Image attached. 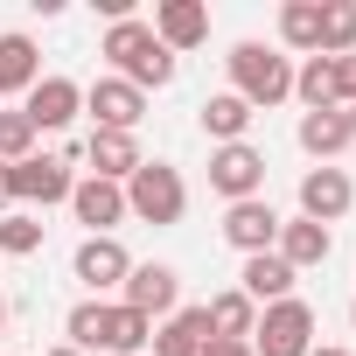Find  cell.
<instances>
[{"label": "cell", "instance_id": "obj_1", "mask_svg": "<svg viewBox=\"0 0 356 356\" xmlns=\"http://www.w3.org/2000/svg\"><path fill=\"white\" fill-rule=\"evenodd\" d=\"M63 342L70 349H98V356H147V342H154V321L147 314H133L126 300H77L70 314H63Z\"/></svg>", "mask_w": 356, "mask_h": 356}, {"label": "cell", "instance_id": "obj_2", "mask_svg": "<svg viewBox=\"0 0 356 356\" xmlns=\"http://www.w3.org/2000/svg\"><path fill=\"white\" fill-rule=\"evenodd\" d=\"M98 56H105V63H112V77H126L133 91H168V84H175V70H182V56H168L140 15L112 22V29H105V42H98Z\"/></svg>", "mask_w": 356, "mask_h": 356}, {"label": "cell", "instance_id": "obj_3", "mask_svg": "<svg viewBox=\"0 0 356 356\" xmlns=\"http://www.w3.org/2000/svg\"><path fill=\"white\" fill-rule=\"evenodd\" d=\"M182 210H189V182H182L175 161H140L126 175V217L168 231V224H182Z\"/></svg>", "mask_w": 356, "mask_h": 356}, {"label": "cell", "instance_id": "obj_4", "mask_svg": "<svg viewBox=\"0 0 356 356\" xmlns=\"http://www.w3.org/2000/svg\"><path fill=\"white\" fill-rule=\"evenodd\" d=\"M224 63H231V91H238L252 112L293 98V56H280V49H266V42H238Z\"/></svg>", "mask_w": 356, "mask_h": 356}, {"label": "cell", "instance_id": "obj_5", "mask_svg": "<svg viewBox=\"0 0 356 356\" xmlns=\"http://www.w3.org/2000/svg\"><path fill=\"white\" fill-rule=\"evenodd\" d=\"M77 154L63 147V154H29V161H15L8 168V203H22V210H56V203H70V189H77Z\"/></svg>", "mask_w": 356, "mask_h": 356}, {"label": "cell", "instance_id": "obj_6", "mask_svg": "<svg viewBox=\"0 0 356 356\" xmlns=\"http://www.w3.org/2000/svg\"><path fill=\"white\" fill-rule=\"evenodd\" d=\"M314 307L293 293V300H273L259 307V328H252V356H307L314 349Z\"/></svg>", "mask_w": 356, "mask_h": 356}, {"label": "cell", "instance_id": "obj_7", "mask_svg": "<svg viewBox=\"0 0 356 356\" xmlns=\"http://www.w3.org/2000/svg\"><path fill=\"white\" fill-rule=\"evenodd\" d=\"M210 189H217L224 203H252V196H266V154H259L252 140H238V147H210Z\"/></svg>", "mask_w": 356, "mask_h": 356}, {"label": "cell", "instance_id": "obj_8", "mask_svg": "<svg viewBox=\"0 0 356 356\" xmlns=\"http://www.w3.org/2000/svg\"><path fill=\"white\" fill-rule=\"evenodd\" d=\"M119 300L133 307V314H147V321H168L175 307H182V273L175 266H161V259H133V273H126V286H119Z\"/></svg>", "mask_w": 356, "mask_h": 356}, {"label": "cell", "instance_id": "obj_9", "mask_svg": "<svg viewBox=\"0 0 356 356\" xmlns=\"http://www.w3.org/2000/svg\"><path fill=\"white\" fill-rule=\"evenodd\" d=\"M84 112H91V133H140L147 91H133L126 77H98V84H84Z\"/></svg>", "mask_w": 356, "mask_h": 356}, {"label": "cell", "instance_id": "obj_10", "mask_svg": "<svg viewBox=\"0 0 356 356\" xmlns=\"http://www.w3.org/2000/svg\"><path fill=\"white\" fill-rule=\"evenodd\" d=\"M280 210L266 203V196H252V203H224V245L238 252V259H259V252H273L280 245Z\"/></svg>", "mask_w": 356, "mask_h": 356}, {"label": "cell", "instance_id": "obj_11", "mask_svg": "<svg viewBox=\"0 0 356 356\" xmlns=\"http://www.w3.org/2000/svg\"><path fill=\"white\" fill-rule=\"evenodd\" d=\"M154 42L168 49V56H189V49H203L210 42V8L203 0H154Z\"/></svg>", "mask_w": 356, "mask_h": 356}, {"label": "cell", "instance_id": "obj_12", "mask_svg": "<svg viewBox=\"0 0 356 356\" xmlns=\"http://www.w3.org/2000/svg\"><path fill=\"white\" fill-rule=\"evenodd\" d=\"M349 210H356V182H349L342 168H307L300 175V217L307 224H328L335 231Z\"/></svg>", "mask_w": 356, "mask_h": 356}, {"label": "cell", "instance_id": "obj_13", "mask_svg": "<svg viewBox=\"0 0 356 356\" xmlns=\"http://www.w3.org/2000/svg\"><path fill=\"white\" fill-rule=\"evenodd\" d=\"M22 112H29V126H35V133H63V126L84 112V84H77V77L42 70V84L22 98Z\"/></svg>", "mask_w": 356, "mask_h": 356}, {"label": "cell", "instance_id": "obj_14", "mask_svg": "<svg viewBox=\"0 0 356 356\" xmlns=\"http://www.w3.org/2000/svg\"><path fill=\"white\" fill-rule=\"evenodd\" d=\"M70 273L91 286V300H105V293H119V286H126L133 252H126L119 238H84V245H77V259H70Z\"/></svg>", "mask_w": 356, "mask_h": 356}, {"label": "cell", "instance_id": "obj_15", "mask_svg": "<svg viewBox=\"0 0 356 356\" xmlns=\"http://www.w3.org/2000/svg\"><path fill=\"white\" fill-rule=\"evenodd\" d=\"M70 217L84 224V238H112L126 224V189L119 182H98V175H84V182L70 189Z\"/></svg>", "mask_w": 356, "mask_h": 356}, {"label": "cell", "instance_id": "obj_16", "mask_svg": "<svg viewBox=\"0 0 356 356\" xmlns=\"http://www.w3.org/2000/svg\"><path fill=\"white\" fill-rule=\"evenodd\" d=\"M293 140H300V154H307L314 168H335V154L356 147V119H349L342 105H328V112H300Z\"/></svg>", "mask_w": 356, "mask_h": 356}, {"label": "cell", "instance_id": "obj_17", "mask_svg": "<svg viewBox=\"0 0 356 356\" xmlns=\"http://www.w3.org/2000/svg\"><path fill=\"white\" fill-rule=\"evenodd\" d=\"M293 266L280 259V252H259V259H245L238 266V293L252 300V307H273V300H293Z\"/></svg>", "mask_w": 356, "mask_h": 356}, {"label": "cell", "instance_id": "obj_18", "mask_svg": "<svg viewBox=\"0 0 356 356\" xmlns=\"http://www.w3.org/2000/svg\"><path fill=\"white\" fill-rule=\"evenodd\" d=\"M35 84H42V49H35V35L8 29L0 35V98H29Z\"/></svg>", "mask_w": 356, "mask_h": 356}, {"label": "cell", "instance_id": "obj_19", "mask_svg": "<svg viewBox=\"0 0 356 356\" xmlns=\"http://www.w3.org/2000/svg\"><path fill=\"white\" fill-rule=\"evenodd\" d=\"M210 349V314L203 307H175L168 321H154V342L147 356H203Z\"/></svg>", "mask_w": 356, "mask_h": 356}, {"label": "cell", "instance_id": "obj_20", "mask_svg": "<svg viewBox=\"0 0 356 356\" xmlns=\"http://www.w3.org/2000/svg\"><path fill=\"white\" fill-rule=\"evenodd\" d=\"M77 161H91V175H98V182H119V189H126V175H133L147 154H140V133H91Z\"/></svg>", "mask_w": 356, "mask_h": 356}, {"label": "cell", "instance_id": "obj_21", "mask_svg": "<svg viewBox=\"0 0 356 356\" xmlns=\"http://www.w3.org/2000/svg\"><path fill=\"white\" fill-rule=\"evenodd\" d=\"M252 119H259V112H252L238 91H217V98H203V105H196V126H203V140H210V147H238V140L252 133Z\"/></svg>", "mask_w": 356, "mask_h": 356}, {"label": "cell", "instance_id": "obj_22", "mask_svg": "<svg viewBox=\"0 0 356 356\" xmlns=\"http://www.w3.org/2000/svg\"><path fill=\"white\" fill-rule=\"evenodd\" d=\"M273 252H280V259H286L293 273H307V266H321V259L335 252V231H328V224H307V217H286V224H280V245H273Z\"/></svg>", "mask_w": 356, "mask_h": 356}, {"label": "cell", "instance_id": "obj_23", "mask_svg": "<svg viewBox=\"0 0 356 356\" xmlns=\"http://www.w3.org/2000/svg\"><path fill=\"white\" fill-rule=\"evenodd\" d=\"M321 56V0H280V56Z\"/></svg>", "mask_w": 356, "mask_h": 356}, {"label": "cell", "instance_id": "obj_24", "mask_svg": "<svg viewBox=\"0 0 356 356\" xmlns=\"http://www.w3.org/2000/svg\"><path fill=\"white\" fill-rule=\"evenodd\" d=\"M293 98H300V112H328V105H342L335 56H307V63L293 70Z\"/></svg>", "mask_w": 356, "mask_h": 356}, {"label": "cell", "instance_id": "obj_25", "mask_svg": "<svg viewBox=\"0 0 356 356\" xmlns=\"http://www.w3.org/2000/svg\"><path fill=\"white\" fill-rule=\"evenodd\" d=\"M203 314H210V342H252V328H259V307H252L238 286H224Z\"/></svg>", "mask_w": 356, "mask_h": 356}, {"label": "cell", "instance_id": "obj_26", "mask_svg": "<svg viewBox=\"0 0 356 356\" xmlns=\"http://www.w3.org/2000/svg\"><path fill=\"white\" fill-rule=\"evenodd\" d=\"M321 56H356V0H321Z\"/></svg>", "mask_w": 356, "mask_h": 356}, {"label": "cell", "instance_id": "obj_27", "mask_svg": "<svg viewBox=\"0 0 356 356\" xmlns=\"http://www.w3.org/2000/svg\"><path fill=\"white\" fill-rule=\"evenodd\" d=\"M42 252V217L35 210H8L0 217V259H29Z\"/></svg>", "mask_w": 356, "mask_h": 356}, {"label": "cell", "instance_id": "obj_28", "mask_svg": "<svg viewBox=\"0 0 356 356\" xmlns=\"http://www.w3.org/2000/svg\"><path fill=\"white\" fill-rule=\"evenodd\" d=\"M35 140H42V133L29 126V112H22V105H15V112H0V168L29 161V154H35Z\"/></svg>", "mask_w": 356, "mask_h": 356}, {"label": "cell", "instance_id": "obj_29", "mask_svg": "<svg viewBox=\"0 0 356 356\" xmlns=\"http://www.w3.org/2000/svg\"><path fill=\"white\" fill-rule=\"evenodd\" d=\"M335 77H342V112H356V56H335Z\"/></svg>", "mask_w": 356, "mask_h": 356}, {"label": "cell", "instance_id": "obj_30", "mask_svg": "<svg viewBox=\"0 0 356 356\" xmlns=\"http://www.w3.org/2000/svg\"><path fill=\"white\" fill-rule=\"evenodd\" d=\"M203 356H252V342H210Z\"/></svg>", "mask_w": 356, "mask_h": 356}, {"label": "cell", "instance_id": "obj_31", "mask_svg": "<svg viewBox=\"0 0 356 356\" xmlns=\"http://www.w3.org/2000/svg\"><path fill=\"white\" fill-rule=\"evenodd\" d=\"M307 356H356V349H321V342H314V349H307Z\"/></svg>", "mask_w": 356, "mask_h": 356}, {"label": "cell", "instance_id": "obj_32", "mask_svg": "<svg viewBox=\"0 0 356 356\" xmlns=\"http://www.w3.org/2000/svg\"><path fill=\"white\" fill-rule=\"evenodd\" d=\"M0 217H8V168H0Z\"/></svg>", "mask_w": 356, "mask_h": 356}, {"label": "cell", "instance_id": "obj_33", "mask_svg": "<svg viewBox=\"0 0 356 356\" xmlns=\"http://www.w3.org/2000/svg\"><path fill=\"white\" fill-rule=\"evenodd\" d=\"M49 356H84V349H70V342H56V349H49Z\"/></svg>", "mask_w": 356, "mask_h": 356}, {"label": "cell", "instance_id": "obj_34", "mask_svg": "<svg viewBox=\"0 0 356 356\" xmlns=\"http://www.w3.org/2000/svg\"><path fill=\"white\" fill-rule=\"evenodd\" d=\"M0 335H8V293H0Z\"/></svg>", "mask_w": 356, "mask_h": 356}, {"label": "cell", "instance_id": "obj_35", "mask_svg": "<svg viewBox=\"0 0 356 356\" xmlns=\"http://www.w3.org/2000/svg\"><path fill=\"white\" fill-rule=\"evenodd\" d=\"M349 328H356V300H349Z\"/></svg>", "mask_w": 356, "mask_h": 356}, {"label": "cell", "instance_id": "obj_36", "mask_svg": "<svg viewBox=\"0 0 356 356\" xmlns=\"http://www.w3.org/2000/svg\"><path fill=\"white\" fill-rule=\"evenodd\" d=\"M0 356H8V349H0Z\"/></svg>", "mask_w": 356, "mask_h": 356}, {"label": "cell", "instance_id": "obj_37", "mask_svg": "<svg viewBox=\"0 0 356 356\" xmlns=\"http://www.w3.org/2000/svg\"><path fill=\"white\" fill-rule=\"evenodd\" d=\"M349 119H356V112H349Z\"/></svg>", "mask_w": 356, "mask_h": 356}]
</instances>
